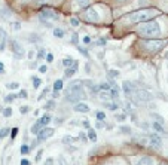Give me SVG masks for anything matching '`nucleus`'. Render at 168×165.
<instances>
[{"label":"nucleus","mask_w":168,"mask_h":165,"mask_svg":"<svg viewBox=\"0 0 168 165\" xmlns=\"http://www.w3.org/2000/svg\"><path fill=\"white\" fill-rule=\"evenodd\" d=\"M0 73H5V65L0 63Z\"/></svg>","instance_id":"obj_61"},{"label":"nucleus","mask_w":168,"mask_h":165,"mask_svg":"<svg viewBox=\"0 0 168 165\" xmlns=\"http://www.w3.org/2000/svg\"><path fill=\"white\" fill-rule=\"evenodd\" d=\"M85 98V91H68L65 92V100L68 103H78L79 100Z\"/></svg>","instance_id":"obj_3"},{"label":"nucleus","mask_w":168,"mask_h":165,"mask_svg":"<svg viewBox=\"0 0 168 165\" xmlns=\"http://www.w3.org/2000/svg\"><path fill=\"white\" fill-rule=\"evenodd\" d=\"M33 57H34V51H30L28 52V58H33Z\"/></svg>","instance_id":"obj_63"},{"label":"nucleus","mask_w":168,"mask_h":165,"mask_svg":"<svg viewBox=\"0 0 168 165\" xmlns=\"http://www.w3.org/2000/svg\"><path fill=\"white\" fill-rule=\"evenodd\" d=\"M28 110H30L28 106H21V107H19V112H21V113H27Z\"/></svg>","instance_id":"obj_45"},{"label":"nucleus","mask_w":168,"mask_h":165,"mask_svg":"<svg viewBox=\"0 0 168 165\" xmlns=\"http://www.w3.org/2000/svg\"><path fill=\"white\" fill-rule=\"evenodd\" d=\"M78 68H79V64L75 61V63H73V65H70V67H67V68H65V72H64V76H65V78H71L73 75H76Z\"/></svg>","instance_id":"obj_10"},{"label":"nucleus","mask_w":168,"mask_h":165,"mask_svg":"<svg viewBox=\"0 0 168 165\" xmlns=\"http://www.w3.org/2000/svg\"><path fill=\"white\" fill-rule=\"evenodd\" d=\"M158 12L155 9H145V11H137V12H131L128 14L125 18L131 22H143V21H147L150 18H153Z\"/></svg>","instance_id":"obj_2"},{"label":"nucleus","mask_w":168,"mask_h":165,"mask_svg":"<svg viewBox=\"0 0 168 165\" xmlns=\"http://www.w3.org/2000/svg\"><path fill=\"white\" fill-rule=\"evenodd\" d=\"M45 60H46L48 63H52V61H54V55H52L51 52H49V54H46V55H45Z\"/></svg>","instance_id":"obj_39"},{"label":"nucleus","mask_w":168,"mask_h":165,"mask_svg":"<svg viewBox=\"0 0 168 165\" xmlns=\"http://www.w3.org/2000/svg\"><path fill=\"white\" fill-rule=\"evenodd\" d=\"M98 88H100V89H103V91H110L112 85H110V82H109V83H101Z\"/></svg>","instance_id":"obj_31"},{"label":"nucleus","mask_w":168,"mask_h":165,"mask_svg":"<svg viewBox=\"0 0 168 165\" xmlns=\"http://www.w3.org/2000/svg\"><path fill=\"white\" fill-rule=\"evenodd\" d=\"M9 132H11L9 128H2L0 129V138H5L6 135H9Z\"/></svg>","instance_id":"obj_26"},{"label":"nucleus","mask_w":168,"mask_h":165,"mask_svg":"<svg viewBox=\"0 0 168 165\" xmlns=\"http://www.w3.org/2000/svg\"><path fill=\"white\" fill-rule=\"evenodd\" d=\"M153 117L156 119V122H159V124H164L165 121H164V117L161 116V115H153Z\"/></svg>","instance_id":"obj_40"},{"label":"nucleus","mask_w":168,"mask_h":165,"mask_svg":"<svg viewBox=\"0 0 168 165\" xmlns=\"http://www.w3.org/2000/svg\"><path fill=\"white\" fill-rule=\"evenodd\" d=\"M54 36L57 39H63L64 37V30L63 28H54Z\"/></svg>","instance_id":"obj_17"},{"label":"nucleus","mask_w":168,"mask_h":165,"mask_svg":"<svg viewBox=\"0 0 168 165\" xmlns=\"http://www.w3.org/2000/svg\"><path fill=\"white\" fill-rule=\"evenodd\" d=\"M73 110H75V112H78V113H88L91 109H89V106H88V104H85V103H78V104L73 107Z\"/></svg>","instance_id":"obj_12"},{"label":"nucleus","mask_w":168,"mask_h":165,"mask_svg":"<svg viewBox=\"0 0 168 165\" xmlns=\"http://www.w3.org/2000/svg\"><path fill=\"white\" fill-rule=\"evenodd\" d=\"M46 55V52H45V49H40L39 52H37V58H43Z\"/></svg>","instance_id":"obj_48"},{"label":"nucleus","mask_w":168,"mask_h":165,"mask_svg":"<svg viewBox=\"0 0 168 165\" xmlns=\"http://www.w3.org/2000/svg\"><path fill=\"white\" fill-rule=\"evenodd\" d=\"M40 19H45V21H58L60 19V15L55 12V11H52V9H43L42 12H40V16H39Z\"/></svg>","instance_id":"obj_4"},{"label":"nucleus","mask_w":168,"mask_h":165,"mask_svg":"<svg viewBox=\"0 0 168 165\" xmlns=\"http://www.w3.org/2000/svg\"><path fill=\"white\" fill-rule=\"evenodd\" d=\"M100 97H101L103 100H106V101H110V100H112V95H110L109 91H103V92L100 94Z\"/></svg>","instance_id":"obj_20"},{"label":"nucleus","mask_w":168,"mask_h":165,"mask_svg":"<svg viewBox=\"0 0 168 165\" xmlns=\"http://www.w3.org/2000/svg\"><path fill=\"white\" fill-rule=\"evenodd\" d=\"M165 43L162 42V40H150V42H145V46L147 49H150V51H159L162 46H164Z\"/></svg>","instance_id":"obj_8"},{"label":"nucleus","mask_w":168,"mask_h":165,"mask_svg":"<svg viewBox=\"0 0 168 165\" xmlns=\"http://www.w3.org/2000/svg\"><path fill=\"white\" fill-rule=\"evenodd\" d=\"M97 45H106V39H100V40L97 42Z\"/></svg>","instance_id":"obj_59"},{"label":"nucleus","mask_w":168,"mask_h":165,"mask_svg":"<svg viewBox=\"0 0 168 165\" xmlns=\"http://www.w3.org/2000/svg\"><path fill=\"white\" fill-rule=\"evenodd\" d=\"M107 75H109L110 79H115V78L119 76V72H117V70H110V72H107Z\"/></svg>","instance_id":"obj_28"},{"label":"nucleus","mask_w":168,"mask_h":165,"mask_svg":"<svg viewBox=\"0 0 168 165\" xmlns=\"http://www.w3.org/2000/svg\"><path fill=\"white\" fill-rule=\"evenodd\" d=\"M78 51H79L80 54H83V55L88 58V52H86V49H83V48H78Z\"/></svg>","instance_id":"obj_50"},{"label":"nucleus","mask_w":168,"mask_h":165,"mask_svg":"<svg viewBox=\"0 0 168 165\" xmlns=\"http://www.w3.org/2000/svg\"><path fill=\"white\" fill-rule=\"evenodd\" d=\"M51 121H52V117H51L49 115H43V116L40 117V119L37 121V124H39V125H40V127L43 128V127H46L48 124H49Z\"/></svg>","instance_id":"obj_13"},{"label":"nucleus","mask_w":168,"mask_h":165,"mask_svg":"<svg viewBox=\"0 0 168 165\" xmlns=\"http://www.w3.org/2000/svg\"><path fill=\"white\" fill-rule=\"evenodd\" d=\"M6 88H8V89H16V88H19V83H16V82L6 83Z\"/></svg>","instance_id":"obj_30"},{"label":"nucleus","mask_w":168,"mask_h":165,"mask_svg":"<svg viewBox=\"0 0 168 165\" xmlns=\"http://www.w3.org/2000/svg\"><path fill=\"white\" fill-rule=\"evenodd\" d=\"M88 138H89L91 141H94V143L97 141V134H95L94 129H89V131H88Z\"/></svg>","instance_id":"obj_21"},{"label":"nucleus","mask_w":168,"mask_h":165,"mask_svg":"<svg viewBox=\"0 0 168 165\" xmlns=\"http://www.w3.org/2000/svg\"><path fill=\"white\" fill-rule=\"evenodd\" d=\"M42 155H43V150L40 149V150L37 152V155H36V162H39V161L42 159Z\"/></svg>","instance_id":"obj_46"},{"label":"nucleus","mask_w":168,"mask_h":165,"mask_svg":"<svg viewBox=\"0 0 168 165\" xmlns=\"http://www.w3.org/2000/svg\"><path fill=\"white\" fill-rule=\"evenodd\" d=\"M135 94L137 97L143 101H152L153 100V95L149 92V91H145V89H135Z\"/></svg>","instance_id":"obj_9"},{"label":"nucleus","mask_w":168,"mask_h":165,"mask_svg":"<svg viewBox=\"0 0 168 165\" xmlns=\"http://www.w3.org/2000/svg\"><path fill=\"white\" fill-rule=\"evenodd\" d=\"M21 165H30L28 159H21Z\"/></svg>","instance_id":"obj_55"},{"label":"nucleus","mask_w":168,"mask_h":165,"mask_svg":"<svg viewBox=\"0 0 168 165\" xmlns=\"http://www.w3.org/2000/svg\"><path fill=\"white\" fill-rule=\"evenodd\" d=\"M58 162H60V165H67V162H65V159H64L63 156L58 158Z\"/></svg>","instance_id":"obj_51"},{"label":"nucleus","mask_w":168,"mask_h":165,"mask_svg":"<svg viewBox=\"0 0 168 165\" xmlns=\"http://www.w3.org/2000/svg\"><path fill=\"white\" fill-rule=\"evenodd\" d=\"M150 144L155 147V149H161L162 147V140L158 134H152L150 135Z\"/></svg>","instance_id":"obj_11"},{"label":"nucleus","mask_w":168,"mask_h":165,"mask_svg":"<svg viewBox=\"0 0 168 165\" xmlns=\"http://www.w3.org/2000/svg\"><path fill=\"white\" fill-rule=\"evenodd\" d=\"M106 107H107L109 110L115 112L116 109H119V104H116V103H110V101H106Z\"/></svg>","instance_id":"obj_18"},{"label":"nucleus","mask_w":168,"mask_h":165,"mask_svg":"<svg viewBox=\"0 0 168 165\" xmlns=\"http://www.w3.org/2000/svg\"><path fill=\"white\" fill-rule=\"evenodd\" d=\"M14 28H15V30H19V28H21L19 22H14Z\"/></svg>","instance_id":"obj_56"},{"label":"nucleus","mask_w":168,"mask_h":165,"mask_svg":"<svg viewBox=\"0 0 168 165\" xmlns=\"http://www.w3.org/2000/svg\"><path fill=\"white\" fill-rule=\"evenodd\" d=\"M122 88H124V91H125V94H127V95H131V91L134 89V86H132L130 82H124Z\"/></svg>","instance_id":"obj_15"},{"label":"nucleus","mask_w":168,"mask_h":165,"mask_svg":"<svg viewBox=\"0 0 168 165\" xmlns=\"http://www.w3.org/2000/svg\"><path fill=\"white\" fill-rule=\"evenodd\" d=\"M11 46H12V52L15 54V57L16 58H22L24 57V54H26V52H24V48H22V46H21V43L19 42H16V40H12L11 42Z\"/></svg>","instance_id":"obj_7"},{"label":"nucleus","mask_w":168,"mask_h":165,"mask_svg":"<svg viewBox=\"0 0 168 165\" xmlns=\"http://www.w3.org/2000/svg\"><path fill=\"white\" fill-rule=\"evenodd\" d=\"M138 33L143 37H156L161 36V26L156 21H149L138 28Z\"/></svg>","instance_id":"obj_1"},{"label":"nucleus","mask_w":168,"mask_h":165,"mask_svg":"<svg viewBox=\"0 0 168 165\" xmlns=\"http://www.w3.org/2000/svg\"><path fill=\"white\" fill-rule=\"evenodd\" d=\"M0 15H2L3 18H9L11 16V12H9L8 8H2V9H0Z\"/></svg>","instance_id":"obj_23"},{"label":"nucleus","mask_w":168,"mask_h":165,"mask_svg":"<svg viewBox=\"0 0 168 165\" xmlns=\"http://www.w3.org/2000/svg\"><path fill=\"white\" fill-rule=\"evenodd\" d=\"M79 138H80V140H82V141H83V143H85V141H86V140H88V137H86V135H85V134H83V132H79Z\"/></svg>","instance_id":"obj_49"},{"label":"nucleus","mask_w":168,"mask_h":165,"mask_svg":"<svg viewBox=\"0 0 168 165\" xmlns=\"http://www.w3.org/2000/svg\"><path fill=\"white\" fill-rule=\"evenodd\" d=\"M31 80H33V88H34V89H37V88L40 86V83H42V80H40L39 78H34V76L31 78Z\"/></svg>","instance_id":"obj_24"},{"label":"nucleus","mask_w":168,"mask_h":165,"mask_svg":"<svg viewBox=\"0 0 168 165\" xmlns=\"http://www.w3.org/2000/svg\"><path fill=\"white\" fill-rule=\"evenodd\" d=\"M83 43H91V37L89 36H85L83 37Z\"/></svg>","instance_id":"obj_54"},{"label":"nucleus","mask_w":168,"mask_h":165,"mask_svg":"<svg viewBox=\"0 0 168 165\" xmlns=\"http://www.w3.org/2000/svg\"><path fill=\"white\" fill-rule=\"evenodd\" d=\"M3 116H5V117H9V116H12V109H11V107H6V109L3 110Z\"/></svg>","instance_id":"obj_33"},{"label":"nucleus","mask_w":168,"mask_h":165,"mask_svg":"<svg viewBox=\"0 0 168 165\" xmlns=\"http://www.w3.org/2000/svg\"><path fill=\"white\" fill-rule=\"evenodd\" d=\"M89 2H91V0H78V5H79L80 8H86V6L89 5Z\"/></svg>","instance_id":"obj_29"},{"label":"nucleus","mask_w":168,"mask_h":165,"mask_svg":"<svg viewBox=\"0 0 168 165\" xmlns=\"http://www.w3.org/2000/svg\"><path fill=\"white\" fill-rule=\"evenodd\" d=\"M73 63H75V61H73V58H70V57H67V58H64V60H63V65H64V67H70V65H73Z\"/></svg>","instance_id":"obj_22"},{"label":"nucleus","mask_w":168,"mask_h":165,"mask_svg":"<svg viewBox=\"0 0 168 165\" xmlns=\"http://www.w3.org/2000/svg\"><path fill=\"white\" fill-rule=\"evenodd\" d=\"M137 165H153V161H152L150 158H143Z\"/></svg>","instance_id":"obj_19"},{"label":"nucleus","mask_w":168,"mask_h":165,"mask_svg":"<svg viewBox=\"0 0 168 165\" xmlns=\"http://www.w3.org/2000/svg\"><path fill=\"white\" fill-rule=\"evenodd\" d=\"M39 72L40 73H46V65H40L39 67Z\"/></svg>","instance_id":"obj_52"},{"label":"nucleus","mask_w":168,"mask_h":165,"mask_svg":"<svg viewBox=\"0 0 168 165\" xmlns=\"http://www.w3.org/2000/svg\"><path fill=\"white\" fill-rule=\"evenodd\" d=\"M45 109H55V101H54V100L48 101V103H46V107H45Z\"/></svg>","instance_id":"obj_37"},{"label":"nucleus","mask_w":168,"mask_h":165,"mask_svg":"<svg viewBox=\"0 0 168 165\" xmlns=\"http://www.w3.org/2000/svg\"><path fill=\"white\" fill-rule=\"evenodd\" d=\"M19 150H21V153H22V155H27V153H28V150H30V147H28V146H26V144H22Z\"/></svg>","instance_id":"obj_34"},{"label":"nucleus","mask_w":168,"mask_h":165,"mask_svg":"<svg viewBox=\"0 0 168 165\" xmlns=\"http://www.w3.org/2000/svg\"><path fill=\"white\" fill-rule=\"evenodd\" d=\"M71 43H73V45H78V43H79V37H78L76 33L71 34Z\"/></svg>","instance_id":"obj_36"},{"label":"nucleus","mask_w":168,"mask_h":165,"mask_svg":"<svg viewBox=\"0 0 168 165\" xmlns=\"http://www.w3.org/2000/svg\"><path fill=\"white\" fill-rule=\"evenodd\" d=\"M40 128H42V127H40V125H39V124L36 122V124H34V125L31 127V132H33V134H37V132L40 131Z\"/></svg>","instance_id":"obj_32"},{"label":"nucleus","mask_w":168,"mask_h":165,"mask_svg":"<svg viewBox=\"0 0 168 165\" xmlns=\"http://www.w3.org/2000/svg\"><path fill=\"white\" fill-rule=\"evenodd\" d=\"M121 131L124 134H131V128H128V127H121Z\"/></svg>","instance_id":"obj_44"},{"label":"nucleus","mask_w":168,"mask_h":165,"mask_svg":"<svg viewBox=\"0 0 168 165\" xmlns=\"http://www.w3.org/2000/svg\"><path fill=\"white\" fill-rule=\"evenodd\" d=\"M103 127H104V124H103L101 121H98L97 124H95V128H103Z\"/></svg>","instance_id":"obj_53"},{"label":"nucleus","mask_w":168,"mask_h":165,"mask_svg":"<svg viewBox=\"0 0 168 165\" xmlns=\"http://www.w3.org/2000/svg\"><path fill=\"white\" fill-rule=\"evenodd\" d=\"M152 128L156 131V132H159V134H165V131H164V127H162V124H159V122H153L152 124Z\"/></svg>","instance_id":"obj_14"},{"label":"nucleus","mask_w":168,"mask_h":165,"mask_svg":"<svg viewBox=\"0 0 168 165\" xmlns=\"http://www.w3.org/2000/svg\"><path fill=\"white\" fill-rule=\"evenodd\" d=\"M95 116H97V119H98V121H103L104 117H106V115H104L103 112H97V115H95Z\"/></svg>","instance_id":"obj_43"},{"label":"nucleus","mask_w":168,"mask_h":165,"mask_svg":"<svg viewBox=\"0 0 168 165\" xmlns=\"http://www.w3.org/2000/svg\"><path fill=\"white\" fill-rule=\"evenodd\" d=\"M73 141H76V138L71 137V135H64V137H63V143H64V144H71Z\"/></svg>","instance_id":"obj_16"},{"label":"nucleus","mask_w":168,"mask_h":165,"mask_svg":"<svg viewBox=\"0 0 168 165\" xmlns=\"http://www.w3.org/2000/svg\"><path fill=\"white\" fill-rule=\"evenodd\" d=\"M70 24L73 27H79V19L78 18H70Z\"/></svg>","instance_id":"obj_35"},{"label":"nucleus","mask_w":168,"mask_h":165,"mask_svg":"<svg viewBox=\"0 0 168 165\" xmlns=\"http://www.w3.org/2000/svg\"><path fill=\"white\" fill-rule=\"evenodd\" d=\"M52 164H54V159H52V158L46 159V165H52Z\"/></svg>","instance_id":"obj_57"},{"label":"nucleus","mask_w":168,"mask_h":165,"mask_svg":"<svg viewBox=\"0 0 168 165\" xmlns=\"http://www.w3.org/2000/svg\"><path fill=\"white\" fill-rule=\"evenodd\" d=\"M18 97H19V98H27V97H28V95H27V91H26V89H22V91L18 94Z\"/></svg>","instance_id":"obj_41"},{"label":"nucleus","mask_w":168,"mask_h":165,"mask_svg":"<svg viewBox=\"0 0 168 165\" xmlns=\"http://www.w3.org/2000/svg\"><path fill=\"white\" fill-rule=\"evenodd\" d=\"M15 98H18L16 94H11V95L5 97V101H6V103H14V101H15Z\"/></svg>","instance_id":"obj_25"},{"label":"nucleus","mask_w":168,"mask_h":165,"mask_svg":"<svg viewBox=\"0 0 168 165\" xmlns=\"http://www.w3.org/2000/svg\"><path fill=\"white\" fill-rule=\"evenodd\" d=\"M54 98H58L60 97V91H54V95H52Z\"/></svg>","instance_id":"obj_60"},{"label":"nucleus","mask_w":168,"mask_h":165,"mask_svg":"<svg viewBox=\"0 0 168 165\" xmlns=\"http://www.w3.org/2000/svg\"><path fill=\"white\" fill-rule=\"evenodd\" d=\"M116 119H117L119 122H124V121L127 119V116H125L124 113H122V115H116Z\"/></svg>","instance_id":"obj_42"},{"label":"nucleus","mask_w":168,"mask_h":165,"mask_svg":"<svg viewBox=\"0 0 168 165\" xmlns=\"http://www.w3.org/2000/svg\"><path fill=\"white\" fill-rule=\"evenodd\" d=\"M82 125H83L85 128H89V122H88V121H83V122H82Z\"/></svg>","instance_id":"obj_62"},{"label":"nucleus","mask_w":168,"mask_h":165,"mask_svg":"<svg viewBox=\"0 0 168 165\" xmlns=\"http://www.w3.org/2000/svg\"><path fill=\"white\" fill-rule=\"evenodd\" d=\"M46 94H48V88H45V89L42 91V94H40V95H39V100H43V98H45V95H46Z\"/></svg>","instance_id":"obj_47"},{"label":"nucleus","mask_w":168,"mask_h":165,"mask_svg":"<svg viewBox=\"0 0 168 165\" xmlns=\"http://www.w3.org/2000/svg\"><path fill=\"white\" fill-rule=\"evenodd\" d=\"M85 18L91 22H97L100 21V15H98V11L95 9V8H89L85 11Z\"/></svg>","instance_id":"obj_6"},{"label":"nucleus","mask_w":168,"mask_h":165,"mask_svg":"<svg viewBox=\"0 0 168 165\" xmlns=\"http://www.w3.org/2000/svg\"><path fill=\"white\" fill-rule=\"evenodd\" d=\"M54 132H55V129L54 128H48V127H43L36 135H37V143H40V141H43V140H46V138H49V137H52L54 135Z\"/></svg>","instance_id":"obj_5"},{"label":"nucleus","mask_w":168,"mask_h":165,"mask_svg":"<svg viewBox=\"0 0 168 165\" xmlns=\"http://www.w3.org/2000/svg\"><path fill=\"white\" fill-rule=\"evenodd\" d=\"M16 134H18V128H12V129H11V132H9V135H11V138H12V140L16 137Z\"/></svg>","instance_id":"obj_38"},{"label":"nucleus","mask_w":168,"mask_h":165,"mask_svg":"<svg viewBox=\"0 0 168 165\" xmlns=\"http://www.w3.org/2000/svg\"><path fill=\"white\" fill-rule=\"evenodd\" d=\"M40 3H46V2H49V0H39Z\"/></svg>","instance_id":"obj_64"},{"label":"nucleus","mask_w":168,"mask_h":165,"mask_svg":"<svg viewBox=\"0 0 168 165\" xmlns=\"http://www.w3.org/2000/svg\"><path fill=\"white\" fill-rule=\"evenodd\" d=\"M57 125H60V124H63V119H60V117H55V121H54Z\"/></svg>","instance_id":"obj_58"},{"label":"nucleus","mask_w":168,"mask_h":165,"mask_svg":"<svg viewBox=\"0 0 168 165\" xmlns=\"http://www.w3.org/2000/svg\"><path fill=\"white\" fill-rule=\"evenodd\" d=\"M60 89H63V80H55V83H54V91H60Z\"/></svg>","instance_id":"obj_27"}]
</instances>
